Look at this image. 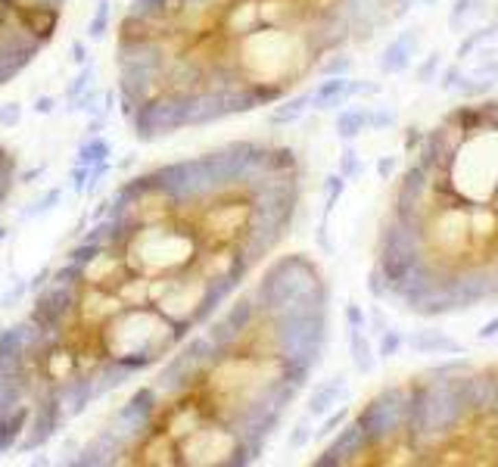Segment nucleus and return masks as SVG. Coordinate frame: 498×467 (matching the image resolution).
I'll list each match as a JSON object with an SVG mask.
<instances>
[{"mask_svg": "<svg viewBox=\"0 0 498 467\" xmlns=\"http://www.w3.org/2000/svg\"><path fill=\"white\" fill-rule=\"evenodd\" d=\"M405 346V337L399 331H390V327H386L383 333H380V349H377V355L380 359H392V355L399 352V349H402Z\"/></svg>", "mask_w": 498, "mask_h": 467, "instance_id": "16", "label": "nucleus"}, {"mask_svg": "<svg viewBox=\"0 0 498 467\" xmlns=\"http://www.w3.org/2000/svg\"><path fill=\"white\" fill-rule=\"evenodd\" d=\"M495 82L498 78H489V75H464L461 78V84H458V91L464 97H483V94H492V88H495Z\"/></svg>", "mask_w": 498, "mask_h": 467, "instance_id": "13", "label": "nucleus"}, {"mask_svg": "<svg viewBox=\"0 0 498 467\" xmlns=\"http://www.w3.org/2000/svg\"><path fill=\"white\" fill-rule=\"evenodd\" d=\"M16 181H19V153L7 143H0V218L13 200Z\"/></svg>", "mask_w": 498, "mask_h": 467, "instance_id": "8", "label": "nucleus"}, {"mask_svg": "<svg viewBox=\"0 0 498 467\" xmlns=\"http://www.w3.org/2000/svg\"><path fill=\"white\" fill-rule=\"evenodd\" d=\"M346 418H349V411H337V414H330V418L324 420V427H321V430H318V436H327V433H333V427H340Z\"/></svg>", "mask_w": 498, "mask_h": 467, "instance_id": "24", "label": "nucleus"}, {"mask_svg": "<svg viewBox=\"0 0 498 467\" xmlns=\"http://www.w3.org/2000/svg\"><path fill=\"white\" fill-rule=\"evenodd\" d=\"M433 3H436V0H424V7H433Z\"/></svg>", "mask_w": 498, "mask_h": 467, "instance_id": "29", "label": "nucleus"}, {"mask_svg": "<svg viewBox=\"0 0 498 467\" xmlns=\"http://www.w3.org/2000/svg\"><path fill=\"white\" fill-rule=\"evenodd\" d=\"M439 69H442V53H430L424 62H420V69H418V82H424V84L436 82Z\"/></svg>", "mask_w": 498, "mask_h": 467, "instance_id": "17", "label": "nucleus"}, {"mask_svg": "<svg viewBox=\"0 0 498 467\" xmlns=\"http://www.w3.org/2000/svg\"><path fill=\"white\" fill-rule=\"evenodd\" d=\"M349 337H352V359H355V368L361 374H370V368H374V355H370V343L364 339L361 327H349Z\"/></svg>", "mask_w": 498, "mask_h": 467, "instance_id": "10", "label": "nucleus"}, {"mask_svg": "<svg viewBox=\"0 0 498 467\" xmlns=\"http://www.w3.org/2000/svg\"><path fill=\"white\" fill-rule=\"evenodd\" d=\"M436 78H439V88H442V91H458L461 78H464V69H461L458 62H455V66L442 69V72H439Z\"/></svg>", "mask_w": 498, "mask_h": 467, "instance_id": "18", "label": "nucleus"}, {"mask_svg": "<svg viewBox=\"0 0 498 467\" xmlns=\"http://www.w3.org/2000/svg\"><path fill=\"white\" fill-rule=\"evenodd\" d=\"M405 13V0H128L112 47L121 122L159 143L259 112Z\"/></svg>", "mask_w": 498, "mask_h": 467, "instance_id": "3", "label": "nucleus"}, {"mask_svg": "<svg viewBox=\"0 0 498 467\" xmlns=\"http://www.w3.org/2000/svg\"><path fill=\"white\" fill-rule=\"evenodd\" d=\"M368 293L374 299H386V284H383V274H380L377 268L368 271Z\"/></svg>", "mask_w": 498, "mask_h": 467, "instance_id": "20", "label": "nucleus"}, {"mask_svg": "<svg viewBox=\"0 0 498 467\" xmlns=\"http://www.w3.org/2000/svg\"><path fill=\"white\" fill-rule=\"evenodd\" d=\"M358 171H361V163H358L355 149H346V153H343V175L346 178H355Z\"/></svg>", "mask_w": 498, "mask_h": 467, "instance_id": "22", "label": "nucleus"}, {"mask_svg": "<svg viewBox=\"0 0 498 467\" xmlns=\"http://www.w3.org/2000/svg\"><path fill=\"white\" fill-rule=\"evenodd\" d=\"M364 128H368V112H364V109H349V112H343L337 119V131L343 141H352V137L361 134Z\"/></svg>", "mask_w": 498, "mask_h": 467, "instance_id": "11", "label": "nucleus"}, {"mask_svg": "<svg viewBox=\"0 0 498 467\" xmlns=\"http://www.w3.org/2000/svg\"><path fill=\"white\" fill-rule=\"evenodd\" d=\"M471 371V361L467 359H445L439 365L427 368V377H455V374H464Z\"/></svg>", "mask_w": 498, "mask_h": 467, "instance_id": "14", "label": "nucleus"}, {"mask_svg": "<svg viewBox=\"0 0 498 467\" xmlns=\"http://www.w3.org/2000/svg\"><path fill=\"white\" fill-rule=\"evenodd\" d=\"M340 386H343V377H333V383L318 386V393L311 396V402H309V411L311 414L330 411V405H333V399H337V393H340Z\"/></svg>", "mask_w": 498, "mask_h": 467, "instance_id": "12", "label": "nucleus"}, {"mask_svg": "<svg viewBox=\"0 0 498 467\" xmlns=\"http://www.w3.org/2000/svg\"><path fill=\"white\" fill-rule=\"evenodd\" d=\"M479 109L486 119V131H498V100H486Z\"/></svg>", "mask_w": 498, "mask_h": 467, "instance_id": "21", "label": "nucleus"}, {"mask_svg": "<svg viewBox=\"0 0 498 467\" xmlns=\"http://www.w3.org/2000/svg\"><path fill=\"white\" fill-rule=\"evenodd\" d=\"M479 3H483V0H455V7H451V13H449V22L451 25H461L467 13L479 10Z\"/></svg>", "mask_w": 498, "mask_h": 467, "instance_id": "19", "label": "nucleus"}, {"mask_svg": "<svg viewBox=\"0 0 498 467\" xmlns=\"http://www.w3.org/2000/svg\"><path fill=\"white\" fill-rule=\"evenodd\" d=\"M414 50H418V32L399 34L396 41H392L390 47L383 50V56H380V69H383L386 75L405 72V69L411 66V56H414Z\"/></svg>", "mask_w": 498, "mask_h": 467, "instance_id": "7", "label": "nucleus"}, {"mask_svg": "<svg viewBox=\"0 0 498 467\" xmlns=\"http://www.w3.org/2000/svg\"><path fill=\"white\" fill-rule=\"evenodd\" d=\"M330 284L309 252L274 256L97 427L69 464L249 467L309 386Z\"/></svg>", "mask_w": 498, "mask_h": 467, "instance_id": "2", "label": "nucleus"}, {"mask_svg": "<svg viewBox=\"0 0 498 467\" xmlns=\"http://www.w3.org/2000/svg\"><path fill=\"white\" fill-rule=\"evenodd\" d=\"M405 3H408V7H411V3H418V0H405Z\"/></svg>", "mask_w": 498, "mask_h": 467, "instance_id": "30", "label": "nucleus"}, {"mask_svg": "<svg viewBox=\"0 0 498 467\" xmlns=\"http://www.w3.org/2000/svg\"><path fill=\"white\" fill-rule=\"evenodd\" d=\"M492 337H498V318L486 321V324L477 331V339H492Z\"/></svg>", "mask_w": 498, "mask_h": 467, "instance_id": "27", "label": "nucleus"}, {"mask_svg": "<svg viewBox=\"0 0 498 467\" xmlns=\"http://www.w3.org/2000/svg\"><path fill=\"white\" fill-rule=\"evenodd\" d=\"M492 390H495V377H492V374L464 371V374L455 377V393H458V402H461V408L467 411V418L489 411L492 408Z\"/></svg>", "mask_w": 498, "mask_h": 467, "instance_id": "5", "label": "nucleus"}, {"mask_svg": "<svg viewBox=\"0 0 498 467\" xmlns=\"http://www.w3.org/2000/svg\"><path fill=\"white\" fill-rule=\"evenodd\" d=\"M346 321H349V327H361V331H364V311L358 309L355 302L346 305Z\"/></svg>", "mask_w": 498, "mask_h": 467, "instance_id": "26", "label": "nucleus"}, {"mask_svg": "<svg viewBox=\"0 0 498 467\" xmlns=\"http://www.w3.org/2000/svg\"><path fill=\"white\" fill-rule=\"evenodd\" d=\"M408 346L420 355H464L467 352L458 339L445 337L439 331H414L408 337Z\"/></svg>", "mask_w": 498, "mask_h": 467, "instance_id": "6", "label": "nucleus"}, {"mask_svg": "<svg viewBox=\"0 0 498 467\" xmlns=\"http://www.w3.org/2000/svg\"><path fill=\"white\" fill-rule=\"evenodd\" d=\"M368 125L374 131H377V128H390V125H392V112H368Z\"/></svg>", "mask_w": 498, "mask_h": 467, "instance_id": "25", "label": "nucleus"}, {"mask_svg": "<svg viewBox=\"0 0 498 467\" xmlns=\"http://www.w3.org/2000/svg\"><path fill=\"white\" fill-rule=\"evenodd\" d=\"M296 147L243 137L125 178L0 331V455L50 446L187 343L289 237Z\"/></svg>", "mask_w": 498, "mask_h": 467, "instance_id": "1", "label": "nucleus"}, {"mask_svg": "<svg viewBox=\"0 0 498 467\" xmlns=\"http://www.w3.org/2000/svg\"><path fill=\"white\" fill-rule=\"evenodd\" d=\"M495 32H498V25H486V28H479V32L467 34L464 41H461V47H458V60H464V56L471 53L473 47H479L483 41H492V38H495Z\"/></svg>", "mask_w": 498, "mask_h": 467, "instance_id": "15", "label": "nucleus"}, {"mask_svg": "<svg viewBox=\"0 0 498 467\" xmlns=\"http://www.w3.org/2000/svg\"><path fill=\"white\" fill-rule=\"evenodd\" d=\"M69 0H0V88L56 41Z\"/></svg>", "mask_w": 498, "mask_h": 467, "instance_id": "4", "label": "nucleus"}, {"mask_svg": "<svg viewBox=\"0 0 498 467\" xmlns=\"http://www.w3.org/2000/svg\"><path fill=\"white\" fill-rule=\"evenodd\" d=\"M445 125H451L461 137H471V134L486 131V119H483V109L479 106H458L449 119H445Z\"/></svg>", "mask_w": 498, "mask_h": 467, "instance_id": "9", "label": "nucleus"}, {"mask_svg": "<svg viewBox=\"0 0 498 467\" xmlns=\"http://www.w3.org/2000/svg\"><path fill=\"white\" fill-rule=\"evenodd\" d=\"M370 321H374V333H377V337H380V333L386 331V318H383V311H380V309H374V315H370Z\"/></svg>", "mask_w": 498, "mask_h": 467, "instance_id": "28", "label": "nucleus"}, {"mask_svg": "<svg viewBox=\"0 0 498 467\" xmlns=\"http://www.w3.org/2000/svg\"><path fill=\"white\" fill-rule=\"evenodd\" d=\"M396 169H399V156H386V159H380L377 163V175L383 178V181H390Z\"/></svg>", "mask_w": 498, "mask_h": 467, "instance_id": "23", "label": "nucleus"}]
</instances>
